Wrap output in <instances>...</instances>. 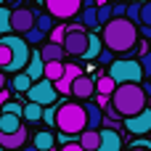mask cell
I'll use <instances>...</instances> for the list:
<instances>
[{
	"instance_id": "obj_1",
	"label": "cell",
	"mask_w": 151,
	"mask_h": 151,
	"mask_svg": "<svg viewBox=\"0 0 151 151\" xmlns=\"http://www.w3.org/2000/svg\"><path fill=\"white\" fill-rule=\"evenodd\" d=\"M109 101H111V111L127 119V117L141 114L149 106V93L141 88V82H125V85L114 88V93L109 96Z\"/></svg>"
},
{
	"instance_id": "obj_2",
	"label": "cell",
	"mask_w": 151,
	"mask_h": 151,
	"mask_svg": "<svg viewBox=\"0 0 151 151\" xmlns=\"http://www.w3.org/2000/svg\"><path fill=\"white\" fill-rule=\"evenodd\" d=\"M101 42L111 53H130L135 48V42H138V27L133 21H127L125 16L122 19H111L109 24H104Z\"/></svg>"
},
{
	"instance_id": "obj_3",
	"label": "cell",
	"mask_w": 151,
	"mask_h": 151,
	"mask_svg": "<svg viewBox=\"0 0 151 151\" xmlns=\"http://www.w3.org/2000/svg\"><path fill=\"white\" fill-rule=\"evenodd\" d=\"M53 125L64 133V135H80L82 130H88V119H85V106L82 104H74V101H66L56 109V119Z\"/></svg>"
},
{
	"instance_id": "obj_4",
	"label": "cell",
	"mask_w": 151,
	"mask_h": 151,
	"mask_svg": "<svg viewBox=\"0 0 151 151\" xmlns=\"http://www.w3.org/2000/svg\"><path fill=\"white\" fill-rule=\"evenodd\" d=\"M0 42L11 48V64L5 66V72H24V66L29 61V45L24 42V37H19V35H3Z\"/></svg>"
},
{
	"instance_id": "obj_5",
	"label": "cell",
	"mask_w": 151,
	"mask_h": 151,
	"mask_svg": "<svg viewBox=\"0 0 151 151\" xmlns=\"http://www.w3.org/2000/svg\"><path fill=\"white\" fill-rule=\"evenodd\" d=\"M109 77L117 85H125V82H141L143 80V72H141V64L138 61L119 58V61H111L109 64Z\"/></svg>"
},
{
	"instance_id": "obj_6",
	"label": "cell",
	"mask_w": 151,
	"mask_h": 151,
	"mask_svg": "<svg viewBox=\"0 0 151 151\" xmlns=\"http://www.w3.org/2000/svg\"><path fill=\"white\" fill-rule=\"evenodd\" d=\"M27 96H29V101L32 104H40V106H53V101L58 98V93H56V88H53V82L50 80H37V82H32L29 85V90H27Z\"/></svg>"
},
{
	"instance_id": "obj_7",
	"label": "cell",
	"mask_w": 151,
	"mask_h": 151,
	"mask_svg": "<svg viewBox=\"0 0 151 151\" xmlns=\"http://www.w3.org/2000/svg\"><path fill=\"white\" fill-rule=\"evenodd\" d=\"M64 50L66 56H77L82 58L85 50H88V35L82 32V27H66V37H64Z\"/></svg>"
},
{
	"instance_id": "obj_8",
	"label": "cell",
	"mask_w": 151,
	"mask_h": 151,
	"mask_svg": "<svg viewBox=\"0 0 151 151\" xmlns=\"http://www.w3.org/2000/svg\"><path fill=\"white\" fill-rule=\"evenodd\" d=\"M45 5H48V13L53 19H72L80 13L82 0H45Z\"/></svg>"
},
{
	"instance_id": "obj_9",
	"label": "cell",
	"mask_w": 151,
	"mask_h": 151,
	"mask_svg": "<svg viewBox=\"0 0 151 151\" xmlns=\"http://www.w3.org/2000/svg\"><path fill=\"white\" fill-rule=\"evenodd\" d=\"M35 13L29 11V8H13L11 11V29L13 32H19V35H24V32H29L32 27H35Z\"/></svg>"
},
{
	"instance_id": "obj_10",
	"label": "cell",
	"mask_w": 151,
	"mask_h": 151,
	"mask_svg": "<svg viewBox=\"0 0 151 151\" xmlns=\"http://www.w3.org/2000/svg\"><path fill=\"white\" fill-rule=\"evenodd\" d=\"M125 127H127V133H133V135H146L151 130V109H143V111L135 114V117H127V119H125Z\"/></svg>"
},
{
	"instance_id": "obj_11",
	"label": "cell",
	"mask_w": 151,
	"mask_h": 151,
	"mask_svg": "<svg viewBox=\"0 0 151 151\" xmlns=\"http://www.w3.org/2000/svg\"><path fill=\"white\" fill-rule=\"evenodd\" d=\"M69 93H72L74 98H80V101H88V98H93V93H96V80L88 77V74H80V77L72 82Z\"/></svg>"
},
{
	"instance_id": "obj_12",
	"label": "cell",
	"mask_w": 151,
	"mask_h": 151,
	"mask_svg": "<svg viewBox=\"0 0 151 151\" xmlns=\"http://www.w3.org/2000/svg\"><path fill=\"white\" fill-rule=\"evenodd\" d=\"M96 151H122V135L114 127L98 130V149Z\"/></svg>"
},
{
	"instance_id": "obj_13",
	"label": "cell",
	"mask_w": 151,
	"mask_h": 151,
	"mask_svg": "<svg viewBox=\"0 0 151 151\" xmlns=\"http://www.w3.org/2000/svg\"><path fill=\"white\" fill-rule=\"evenodd\" d=\"M27 138H29V133H27V127L21 125L16 133H0V146L8 149V151L21 149V146H27Z\"/></svg>"
},
{
	"instance_id": "obj_14",
	"label": "cell",
	"mask_w": 151,
	"mask_h": 151,
	"mask_svg": "<svg viewBox=\"0 0 151 151\" xmlns=\"http://www.w3.org/2000/svg\"><path fill=\"white\" fill-rule=\"evenodd\" d=\"M82 106H85L88 130H98V127L104 125V111H101V106H98V104H93V101H88V104H82Z\"/></svg>"
},
{
	"instance_id": "obj_15",
	"label": "cell",
	"mask_w": 151,
	"mask_h": 151,
	"mask_svg": "<svg viewBox=\"0 0 151 151\" xmlns=\"http://www.w3.org/2000/svg\"><path fill=\"white\" fill-rule=\"evenodd\" d=\"M64 56H66V50H64V45H58V42H45L42 50H40L42 64H48V61H61Z\"/></svg>"
},
{
	"instance_id": "obj_16",
	"label": "cell",
	"mask_w": 151,
	"mask_h": 151,
	"mask_svg": "<svg viewBox=\"0 0 151 151\" xmlns=\"http://www.w3.org/2000/svg\"><path fill=\"white\" fill-rule=\"evenodd\" d=\"M42 58H40V50L37 53H32L29 56V61H27V66H24V74H29V80L32 82H37V80H42Z\"/></svg>"
},
{
	"instance_id": "obj_17",
	"label": "cell",
	"mask_w": 151,
	"mask_h": 151,
	"mask_svg": "<svg viewBox=\"0 0 151 151\" xmlns=\"http://www.w3.org/2000/svg\"><path fill=\"white\" fill-rule=\"evenodd\" d=\"M32 146H35L37 151H50V149H56V135L48 133V130H40V133H35Z\"/></svg>"
},
{
	"instance_id": "obj_18",
	"label": "cell",
	"mask_w": 151,
	"mask_h": 151,
	"mask_svg": "<svg viewBox=\"0 0 151 151\" xmlns=\"http://www.w3.org/2000/svg\"><path fill=\"white\" fill-rule=\"evenodd\" d=\"M82 5H85V8H80V21H82V27H96V24H98V13H96L93 0H82Z\"/></svg>"
},
{
	"instance_id": "obj_19",
	"label": "cell",
	"mask_w": 151,
	"mask_h": 151,
	"mask_svg": "<svg viewBox=\"0 0 151 151\" xmlns=\"http://www.w3.org/2000/svg\"><path fill=\"white\" fill-rule=\"evenodd\" d=\"M19 127H21V117L0 111V133H16Z\"/></svg>"
},
{
	"instance_id": "obj_20",
	"label": "cell",
	"mask_w": 151,
	"mask_h": 151,
	"mask_svg": "<svg viewBox=\"0 0 151 151\" xmlns=\"http://www.w3.org/2000/svg\"><path fill=\"white\" fill-rule=\"evenodd\" d=\"M80 146H82V151H96L98 149V130H82Z\"/></svg>"
},
{
	"instance_id": "obj_21",
	"label": "cell",
	"mask_w": 151,
	"mask_h": 151,
	"mask_svg": "<svg viewBox=\"0 0 151 151\" xmlns=\"http://www.w3.org/2000/svg\"><path fill=\"white\" fill-rule=\"evenodd\" d=\"M61 74H64V64H61V61H48V64L42 66V77L50 80V82L61 80Z\"/></svg>"
},
{
	"instance_id": "obj_22",
	"label": "cell",
	"mask_w": 151,
	"mask_h": 151,
	"mask_svg": "<svg viewBox=\"0 0 151 151\" xmlns=\"http://www.w3.org/2000/svg\"><path fill=\"white\" fill-rule=\"evenodd\" d=\"M114 88H117V82H114L109 74H104V77H98V80H96V93H98V96H111V93H114Z\"/></svg>"
},
{
	"instance_id": "obj_23",
	"label": "cell",
	"mask_w": 151,
	"mask_h": 151,
	"mask_svg": "<svg viewBox=\"0 0 151 151\" xmlns=\"http://www.w3.org/2000/svg\"><path fill=\"white\" fill-rule=\"evenodd\" d=\"M21 117H24L27 122H40V119H42V106H40V104H32V101H29V104L24 106Z\"/></svg>"
},
{
	"instance_id": "obj_24",
	"label": "cell",
	"mask_w": 151,
	"mask_h": 151,
	"mask_svg": "<svg viewBox=\"0 0 151 151\" xmlns=\"http://www.w3.org/2000/svg\"><path fill=\"white\" fill-rule=\"evenodd\" d=\"M101 45H104V42H101V37H98V35H88V50H85V58H90V61H93V58H98Z\"/></svg>"
},
{
	"instance_id": "obj_25",
	"label": "cell",
	"mask_w": 151,
	"mask_h": 151,
	"mask_svg": "<svg viewBox=\"0 0 151 151\" xmlns=\"http://www.w3.org/2000/svg\"><path fill=\"white\" fill-rule=\"evenodd\" d=\"M13 90H19V93H27L29 90V85H32V80H29V74H24V72H19L16 77H13Z\"/></svg>"
},
{
	"instance_id": "obj_26",
	"label": "cell",
	"mask_w": 151,
	"mask_h": 151,
	"mask_svg": "<svg viewBox=\"0 0 151 151\" xmlns=\"http://www.w3.org/2000/svg\"><path fill=\"white\" fill-rule=\"evenodd\" d=\"M96 13H98V24H101V27L109 24V21H111V3H104L101 8H96Z\"/></svg>"
},
{
	"instance_id": "obj_27",
	"label": "cell",
	"mask_w": 151,
	"mask_h": 151,
	"mask_svg": "<svg viewBox=\"0 0 151 151\" xmlns=\"http://www.w3.org/2000/svg\"><path fill=\"white\" fill-rule=\"evenodd\" d=\"M125 19H127V21H133V24L138 27V24H141V5H138V3L127 5V11H125Z\"/></svg>"
},
{
	"instance_id": "obj_28",
	"label": "cell",
	"mask_w": 151,
	"mask_h": 151,
	"mask_svg": "<svg viewBox=\"0 0 151 151\" xmlns=\"http://www.w3.org/2000/svg\"><path fill=\"white\" fill-rule=\"evenodd\" d=\"M35 27H37L40 32H50V29H53V16H50V13L37 16V19H35Z\"/></svg>"
},
{
	"instance_id": "obj_29",
	"label": "cell",
	"mask_w": 151,
	"mask_h": 151,
	"mask_svg": "<svg viewBox=\"0 0 151 151\" xmlns=\"http://www.w3.org/2000/svg\"><path fill=\"white\" fill-rule=\"evenodd\" d=\"M24 35H27V37H24V42H27V45H37V42H42V37H45V32H40L37 27H32V29H29V32H24Z\"/></svg>"
},
{
	"instance_id": "obj_30",
	"label": "cell",
	"mask_w": 151,
	"mask_h": 151,
	"mask_svg": "<svg viewBox=\"0 0 151 151\" xmlns=\"http://www.w3.org/2000/svg\"><path fill=\"white\" fill-rule=\"evenodd\" d=\"M11 29V11L8 8H0V37Z\"/></svg>"
},
{
	"instance_id": "obj_31",
	"label": "cell",
	"mask_w": 151,
	"mask_h": 151,
	"mask_svg": "<svg viewBox=\"0 0 151 151\" xmlns=\"http://www.w3.org/2000/svg\"><path fill=\"white\" fill-rule=\"evenodd\" d=\"M138 64H141V72H143V77H151V53L146 50L141 58H138Z\"/></svg>"
},
{
	"instance_id": "obj_32",
	"label": "cell",
	"mask_w": 151,
	"mask_h": 151,
	"mask_svg": "<svg viewBox=\"0 0 151 151\" xmlns=\"http://www.w3.org/2000/svg\"><path fill=\"white\" fill-rule=\"evenodd\" d=\"M64 37H66V27H53L50 29V42H64Z\"/></svg>"
},
{
	"instance_id": "obj_33",
	"label": "cell",
	"mask_w": 151,
	"mask_h": 151,
	"mask_svg": "<svg viewBox=\"0 0 151 151\" xmlns=\"http://www.w3.org/2000/svg\"><path fill=\"white\" fill-rule=\"evenodd\" d=\"M0 111H5V114H16V117H21V111H24V106H19V104H13V101H11V104L5 101Z\"/></svg>"
},
{
	"instance_id": "obj_34",
	"label": "cell",
	"mask_w": 151,
	"mask_h": 151,
	"mask_svg": "<svg viewBox=\"0 0 151 151\" xmlns=\"http://www.w3.org/2000/svg\"><path fill=\"white\" fill-rule=\"evenodd\" d=\"M8 64H11V48L0 42V69H5Z\"/></svg>"
},
{
	"instance_id": "obj_35",
	"label": "cell",
	"mask_w": 151,
	"mask_h": 151,
	"mask_svg": "<svg viewBox=\"0 0 151 151\" xmlns=\"http://www.w3.org/2000/svg\"><path fill=\"white\" fill-rule=\"evenodd\" d=\"M125 11H127V5H125V3H114V5H111V19H122V16H125Z\"/></svg>"
},
{
	"instance_id": "obj_36",
	"label": "cell",
	"mask_w": 151,
	"mask_h": 151,
	"mask_svg": "<svg viewBox=\"0 0 151 151\" xmlns=\"http://www.w3.org/2000/svg\"><path fill=\"white\" fill-rule=\"evenodd\" d=\"M141 24H151V3L141 5Z\"/></svg>"
},
{
	"instance_id": "obj_37",
	"label": "cell",
	"mask_w": 151,
	"mask_h": 151,
	"mask_svg": "<svg viewBox=\"0 0 151 151\" xmlns=\"http://www.w3.org/2000/svg\"><path fill=\"white\" fill-rule=\"evenodd\" d=\"M42 119H45L48 125H53V119H56V109H53V106H48V109H42Z\"/></svg>"
},
{
	"instance_id": "obj_38",
	"label": "cell",
	"mask_w": 151,
	"mask_h": 151,
	"mask_svg": "<svg viewBox=\"0 0 151 151\" xmlns=\"http://www.w3.org/2000/svg\"><path fill=\"white\" fill-rule=\"evenodd\" d=\"M98 61H101V64H111V61H114V53H111V50H101V53H98Z\"/></svg>"
},
{
	"instance_id": "obj_39",
	"label": "cell",
	"mask_w": 151,
	"mask_h": 151,
	"mask_svg": "<svg viewBox=\"0 0 151 151\" xmlns=\"http://www.w3.org/2000/svg\"><path fill=\"white\" fill-rule=\"evenodd\" d=\"M138 35H143L146 40H151V24H143V27L138 29Z\"/></svg>"
},
{
	"instance_id": "obj_40",
	"label": "cell",
	"mask_w": 151,
	"mask_h": 151,
	"mask_svg": "<svg viewBox=\"0 0 151 151\" xmlns=\"http://www.w3.org/2000/svg\"><path fill=\"white\" fill-rule=\"evenodd\" d=\"M5 101H8V90L3 88V90H0V109H3V104H5Z\"/></svg>"
},
{
	"instance_id": "obj_41",
	"label": "cell",
	"mask_w": 151,
	"mask_h": 151,
	"mask_svg": "<svg viewBox=\"0 0 151 151\" xmlns=\"http://www.w3.org/2000/svg\"><path fill=\"white\" fill-rule=\"evenodd\" d=\"M109 104V96H98V106H106Z\"/></svg>"
},
{
	"instance_id": "obj_42",
	"label": "cell",
	"mask_w": 151,
	"mask_h": 151,
	"mask_svg": "<svg viewBox=\"0 0 151 151\" xmlns=\"http://www.w3.org/2000/svg\"><path fill=\"white\" fill-rule=\"evenodd\" d=\"M5 82H8V80H5V74H3V72H0V90H3V88H5Z\"/></svg>"
},
{
	"instance_id": "obj_43",
	"label": "cell",
	"mask_w": 151,
	"mask_h": 151,
	"mask_svg": "<svg viewBox=\"0 0 151 151\" xmlns=\"http://www.w3.org/2000/svg\"><path fill=\"white\" fill-rule=\"evenodd\" d=\"M21 151H37V149H35V146L29 143V146H21Z\"/></svg>"
},
{
	"instance_id": "obj_44",
	"label": "cell",
	"mask_w": 151,
	"mask_h": 151,
	"mask_svg": "<svg viewBox=\"0 0 151 151\" xmlns=\"http://www.w3.org/2000/svg\"><path fill=\"white\" fill-rule=\"evenodd\" d=\"M127 151H149V149H143V146H133V149H127Z\"/></svg>"
},
{
	"instance_id": "obj_45",
	"label": "cell",
	"mask_w": 151,
	"mask_h": 151,
	"mask_svg": "<svg viewBox=\"0 0 151 151\" xmlns=\"http://www.w3.org/2000/svg\"><path fill=\"white\" fill-rule=\"evenodd\" d=\"M149 109H151V93H149Z\"/></svg>"
}]
</instances>
